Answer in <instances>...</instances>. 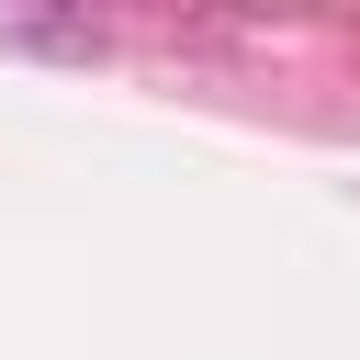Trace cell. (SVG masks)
I'll list each match as a JSON object with an SVG mask.
<instances>
[{"mask_svg":"<svg viewBox=\"0 0 360 360\" xmlns=\"http://www.w3.org/2000/svg\"><path fill=\"white\" fill-rule=\"evenodd\" d=\"M0 45H22V56H101V22H0Z\"/></svg>","mask_w":360,"mask_h":360,"instance_id":"6da1fadb","label":"cell"}]
</instances>
